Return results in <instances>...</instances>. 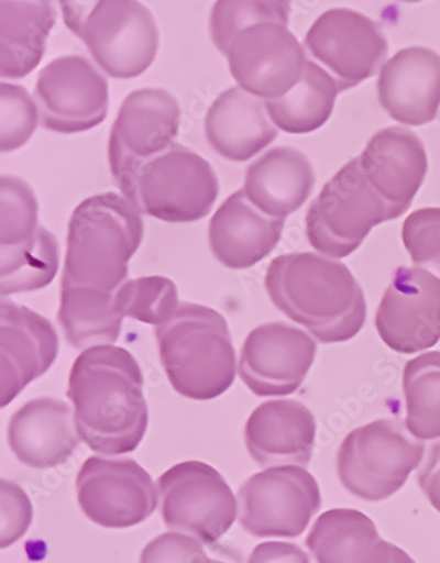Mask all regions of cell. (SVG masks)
<instances>
[{
  "label": "cell",
  "mask_w": 440,
  "mask_h": 563,
  "mask_svg": "<svg viewBox=\"0 0 440 563\" xmlns=\"http://www.w3.org/2000/svg\"><path fill=\"white\" fill-rule=\"evenodd\" d=\"M406 429L418 441L440 438V352L424 353L404 369Z\"/></svg>",
  "instance_id": "31"
},
{
  "label": "cell",
  "mask_w": 440,
  "mask_h": 563,
  "mask_svg": "<svg viewBox=\"0 0 440 563\" xmlns=\"http://www.w3.org/2000/svg\"><path fill=\"white\" fill-rule=\"evenodd\" d=\"M318 345L304 330L285 322L257 327L242 345L239 373L255 396L293 395L312 368Z\"/></svg>",
  "instance_id": "17"
},
{
  "label": "cell",
  "mask_w": 440,
  "mask_h": 563,
  "mask_svg": "<svg viewBox=\"0 0 440 563\" xmlns=\"http://www.w3.org/2000/svg\"><path fill=\"white\" fill-rule=\"evenodd\" d=\"M317 421L312 411L294 399H274L258 406L245 424L249 454L261 467H306L311 462Z\"/></svg>",
  "instance_id": "20"
},
{
  "label": "cell",
  "mask_w": 440,
  "mask_h": 563,
  "mask_svg": "<svg viewBox=\"0 0 440 563\" xmlns=\"http://www.w3.org/2000/svg\"><path fill=\"white\" fill-rule=\"evenodd\" d=\"M141 213L122 196L105 192L78 206L69 221L62 286L116 294L143 240Z\"/></svg>",
  "instance_id": "3"
},
{
  "label": "cell",
  "mask_w": 440,
  "mask_h": 563,
  "mask_svg": "<svg viewBox=\"0 0 440 563\" xmlns=\"http://www.w3.org/2000/svg\"><path fill=\"white\" fill-rule=\"evenodd\" d=\"M123 317L160 327L179 309V294L173 280L154 275L124 282L116 294Z\"/></svg>",
  "instance_id": "32"
},
{
  "label": "cell",
  "mask_w": 440,
  "mask_h": 563,
  "mask_svg": "<svg viewBox=\"0 0 440 563\" xmlns=\"http://www.w3.org/2000/svg\"><path fill=\"white\" fill-rule=\"evenodd\" d=\"M318 563H389L392 543L356 509H331L315 521L306 539Z\"/></svg>",
  "instance_id": "26"
},
{
  "label": "cell",
  "mask_w": 440,
  "mask_h": 563,
  "mask_svg": "<svg viewBox=\"0 0 440 563\" xmlns=\"http://www.w3.org/2000/svg\"><path fill=\"white\" fill-rule=\"evenodd\" d=\"M418 483L431 506L440 514V441L431 444L429 455L419 470Z\"/></svg>",
  "instance_id": "40"
},
{
  "label": "cell",
  "mask_w": 440,
  "mask_h": 563,
  "mask_svg": "<svg viewBox=\"0 0 440 563\" xmlns=\"http://www.w3.org/2000/svg\"><path fill=\"white\" fill-rule=\"evenodd\" d=\"M239 88L265 101L277 100L297 87L307 58L287 25L260 23L241 31L227 52Z\"/></svg>",
  "instance_id": "14"
},
{
  "label": "cell",
  "mask_w": 440,
  "mask_h": 563,
  "mask_svg": "<svg viewBox=\"0 0 440 563\" xmlns=\"http://www.w3.org/2000/svg\"><path fill=\"white\" fill-rule=\"evenodd\" d=\"M58 257L55 235L42 225L23 244L0 247L2 297L37 291L51 285L58 271Z\"/></svg>",
  "instance_id": "30"
},
{
  "label": "cell",
  "mask_w": 440,
  "mask_h": 563,
  "mask_svg": "<svg viewBox=\"0 0 440 563\" xmlns=\"http://www.w3.org/2000/svg\"><path fill=\"white\" fill-rule=\"evenodd\" d=\"M425 455V443L397 421L378 419L351 431L341 442L338 476L348 493L383 501L405 486Z\"/></svg>",
  "instance_id": "7"
},
{
  "label": "cell",
  "mask_w": 440,
  "mask_h": 563,
  "mask_svg": "<svg viewBox=\"0 0 440 563\" xmlns=\"http://www.w3.org/2000/svg\"><path fill=\"white\" fill-rule=\"evenodd\" d=\"M81 441L95 453H133L148 427L140 364L121 346L84 351L72 366L68 391Z\"/></svg>",
  "instance_id": "1"
},
{
  "label": "cell",
  "mask_w": 440,
  "mask_h": 563,
  "mask_svg": "<svg viewBox=\"0 0 440 563\" xmlns=\"http://www.w3.org/2000/svg\"><path fill=\"white\" fill-rule=\"evenodd\" d=\"M67 27L81 38L98 67L118 80L141 76L154 63L160 31L151 11L131 0L61 2Z\"/></svg>",
  "instance_id": "5"
},
{
  "label": "cell",
  "mask_w": 440,
  "mask_h": 563,
  "mask_svg": "<svg viewBox=\"0 0 440 563\" xmlns=\"http://www.w3.org/2000/svg\"><path fill=\"white\" fill-rule=\"evenodd\" d=\"M381 107L397 122L420 126L436 120L440 107V56L424 47L399 51L381 69Z\"/></svg>",
  "instance_id": "21"
},
{
  "label": "cell",
  "mask_w": 440,
  "mask_h": 563,
  "mask_svg": "<svg viewBox=\"0 0 440 563\" xmlns=\"http://www.w3.org/2000/svg\"><path fill=\"white\" fill-rule=\"evenodd\" d=\"M219 189L212 166L193 150L174 143L138 169L121 191L138 212L184 224L206 218Z\"/></svg>",
  "instance_id": "6"
},
{
  "label": "cell",
  "mask_w": 440,
  "mask_h": 563,
  "mask_svg": "<svg viewBox=\"0 0 440 563\" xmlns=\"http://www.w3.org/2000/svg\"><path fill=\"white\" fill-rule=\"evenodd\" d=\"M374 322L393 351L411 355L431 349L440 340V278L422 267H399Z\"/></svg>",
  "instance_id": "16"
},
{
  "label": "cell",
  "mask_w": 440,
  "mask_h": 563,
  "mask_svg": "<svg viewBox=\"0 0 440 563\" xmlns=\"http://www.w3.org/2000/svg\"><path fill=\"white\" fill-rule=\"evenodd\" d=\"M359 161L366 180L389 206L394 219L410 208L429 169L422 142L413 131L397 126L373 135Z\"/></svg>",
  "instance_id": "19"
},
{
  "label": "cell",
  "mask_w": 440,
  "mask_h": 563,
  "mask_svg": "<svg viewBox=\"0 0 440 563\" xmlns=\"http://www.w3.org/2000/svg\"><path fill=\"white\" fill-rule=\"evenodd\" d=\"M202 545L188 534L164 533L144 547L140 563H217L209 559Z\"/></svg>",
  "instance_id": "38"
},
{
  "label": "cell",
  "mask_w": 440,
  "mask_h": 563,
  "mask_svg": "<svg viewBox=\"0 0 440 563\" xmlns=\"http://www.w3.org/2000/svg\"><path fill=\"white\" fill-rule=\"evenodd\" d=\"M164 372L179 395L209 401L224 395L235 378V351L227 319L209 307L180 303L156 327Z\"/></svg>",
  "instance_id": "4"
},
{
  "label": "cell",
  "mask_w": 440,
  "mask_h": 563,
  "mask_svg": "<svg viewBox=\"0 0 440 563\" xmlns=\"http://www.w3.org/2000/svg\"><path fill=\"white\" fill-rule=\"evenodd\" d=\"M70 406L42 397L22 406L9 423V444L19 462L31 468L62 466L80 444Z\"/></svg>",
  "instance_id": "22"
},
{
  "label": "cell",
  "mask_w": 440,
  "mask_h": 563,
  "mask_svg": "<svg viewBox=\"0 0 440 563\" xmlns=\"http://www.w3.org/2000/svg\"><path fill=\"white\" fill-rule=\"evenodd\" d=\"M305 45L331 71L340 93L376 75L389 51L378 23L350 9H333L319 16Z\"/></svg>",
  "instance_id": "15"
},
{
  "label": "cell",
  "mask_w": 440,
  "mask_h": 563,
  "mask_svg": "<svg viewBox=\"0 0 440 563\" xmlns=\"http://www.w3.org/2000/svg\"><path fill=\"white\" fill-rule=\"evenodd\" d=\"M0 150L15 152L31 140L37 129V104L22 85H0Z\"/></svg>",
  "instance_id": "35"
},
{
  "label": "cell",
  "mask_w": 440,
  "mask_h": 563,
  "mask_svg": "<svg viewBox=\"0 0 440 563\" xmlns=\"http://www.w3.org/2000/svg\"><path fill=\"white\" fill-rule=\"evenodd\" d=\"M391 220L392 209L366 180L358 156L321 188L308 208L306 234L315 251L345 258L374 227Z\"/></svg>",
  "instance_id": "8"
},
{
  "label": "cell",
  "mask_w": 440,
  "mask_h": 563,
  "mask_svg": "<svg viewBox=\"0 0 440 563\" xmlns=\"http://www.w3.org/2000/svg\"><path fill=\"white\" fill-rule=\"evenodd\" d=\"M161 514L173 532L212 545L233 527L239 503L222 475L207 463L176 464L157 479Z\"/></svg>",
  "instance_id": "9"
},
{
  "label": "cell",
  "mask_w": 440,
  "mask_h": 563,
  "mask_svg": "<svg viewBox=\"0 0 440 563\" xmlns=\"http://www.w3.org/2000/svg\"><path fill=\"white\" fill-rule=\"evenodd\" d=\"M248 563H310V559L295 543L268 541L253 549Z\"/></svg>",
  "instance_id": "39"
},
{
  "label": "cell",
  "mask_w": 440,
  "mask_h": 563,
  "mask_svg": "<svg viewBox=\"0 0 440 563\" xmlns=\"http://www.w3.org/2000/svg\"><path fill=\"white\" fill-rule=\"evenodd\" d=\"M0 246H15L34 238L38 227L37 199L29 183L14 175L0 179Z\"/></svg>",
  "instance_id": "34"
},
{
  "label": "cell",
  "mask_w": 440,
  "mask_h": 563,
  "mask_svg": "<svg viewBox=\"0 0 440 563\" xmlns=\"http://www.w3.org/2000/svg\"><path fill=\"white\" fill-rule=\"evenodd\" d=\"M2 519H0V547L14 545L28 533L34 519V508L25 490L16 483L2 479Z\"/></svg>",
  "instance_id": "37"
},
{
  "label": "cell",
  "mask_w": 440,
  "mask_h": 563,
  "mask_svg": "<svg viewBox=\"0 0 440 563\" xmlns=\"http://www.w3.org/2000/svg\"><path fill=\"white\" fill-rule=\"evenodd\" d=\"M265 286L275 307L324 344L343 343L363 330L366 300L350 268L315 253L274 258Z\"/></svg>",
  "instance_id": "2"
},
{
  "label": "cell",
  "mask_w": 440,
  "mask_h": 563,
  "mask_svg": "<svg viewBox=\"0 0 440 563\" xmlns=\"http://www.w3.org/2000/svg\"><path fill=\"white\" fill-rule=\"evenodd\" d=\"M57 21L51 2L0 3V76L18 80L42 63Z\"/></svg>",
  "instance_id": "27"
},
{
  "label": "cell",
  "mask_w": 440,
  "mask_h": 563,
  "mask_svg": "<svg viewBox=\"0 0 440 563\" xmlns=\"http://www.w3.org/2000/svg\"><path fill=\"white\" fill-rule=\"evenodd\" d=\"M285 219L258 211L244 189L234 192L217 209L209 224V246L215 258L233 271L257 265L279 244Z\"/></svg>",
  "instance_id": "23"
},
{
  "label": "cell",
  "mask_w": 440,
  "mask_h": 563,
  "mask_svg": "<svg viewBox=\"0 0 440 563\" xmlns=\"http://www.w3.org/2000/svg\"><path fill=\"white\" fill-rule=\"evenodd\" d=\"M180 115L179 102L164 89H140L124 98L109 140L110 172L120 189L174 145Z\"/></svg>",
  "instance_id": "12"
},
{
  "label": "cell",
  "mask_w": 440,
  "mask_h": 563,
  "mask_svg": "<svg viewBox=\"0 0 440 563\" xmlns=\"http://www.w3.org/2000/svg\"><path fill=\"white\" fill-rule=\"evenodd\" d=\"M339 93L334 78L307 60L297 87L277 100L265 101V108L275 128L288 134H307L330 120Z\"/></svg>",
  "instance_id": "29"
},
{
  "label": "cell",
  "mask_w": 440,
  "mask_h": 563,
  "mask_svg": "<svg viewBox=\"0 0 440 563\" xmlns=\"http://www.w3.org/2000/svg\"><path fill=\"white\" fill-rule=\"evenodd\" d=\"M2 351V408L14 401L25 386L48 372L58 355L55 327L28 307L3 298L0 305Z\"/></svg>",
  "instance_id": "18"
},
{
  "label": "cell",
  "mask_w": 440,
  "mask_h": 563,
  "mask_svg": "<svg viewBox=\"0 0 440 563\" xmlns=\"http://www.w3.org/2000/svg\"><path fill=\"white\" fill-rule=\"evenodd\" d=\"M290 11L288 2H217L210 14V36L217 49L227 55L241 31L260 23L287 25Z\"/></svg>",
  "instance_id": "33"
},
{
  "label": "cell",
  "mask_w": 440,
  "mask_h": 563,
  "mask_svg": "<svg viewBox=\"0 0 440 563\" xmlns=\"http://www.w3.org/2000/svg\"><path fill=\"white\" fill-rule=\"evenodd\" d=\"M315 183L311 163L293 147H275L246 169L244 192L262 213L286 219L310 198Z\"/></svg>",
  "instance_id": "25"
},
{
  "label": "cell",
  "mask_w": 440,
  "mask_h": 563,
  "mask_svg": "<svg viewBox=\"0 0 440 563\" xmlns=\"http://www.w3.org/2000/svg\"><path fill=\"white\" fill-rule=\"evenodd\" d=\"M76 489L84 515L103 528L140 526L157 507L153 479L130 457H88L78 471Z\"/></svg>",
  "instance_id": "11"
},
{
  "label": "cell",
  "mask_w": 440,
  "mask_h": 563,
  "mask_svg": "<svg viewBox=\"0 0 440 563\" xmlns=\"http://www.w3.org/2000/svg\"><path fill=\"white\" fill-rule=\"evenodd\" d=\"M217 563H226V562L217 561Z\"/></svg>",
  "instance_id": "42"
},
{
  "label": "cell",
  "mask_w": 440,
  "mask_h": 563,
  "mask_svg": "<svg viewBox=\"0 0 440 563\" xmlns=\"http://www.w3.org/2000/svg\"><path fill=\"white\" fill-rule=\"evenodd\" d=\"M34 100L45 130L82 133L108 115V78L87 57H58L38 74Z\"/></svg>",
  "instance_id": "13"
},
{
  "label": "cell",
  "mask_w": 440,
  "mask_h": 563,
  "mask_svg": "<svg viewBox=\"0 0 440 563\" xmlns=\"http://www.w3.org/2000/svg\"><path fill=\"white\" fill-rule=\"evenodd\" d=\"M403 240L414 265L440 267V208H422L404 222Z\"/></svg>",
  "instance_id": "36"
},
{
  "label": "cell",
  "mask_w": 440,
  "mask_h": 563,
  "mask_svg": "<svg viewBox=\"0 0 440 563\" xmlns=\"http://www.w3.org/2000/svg\"><path fill=\"white\" fill-rule=\"evenodd\" d=\"M206 135L222 158L248 162L271 145L278 129L267 114L265 101L234 87L221 93L209 108Z\"/></svg>",
  "instance_id": "24"
},
{
  "label": "cell",
  "mask_w": 440,
  "mask_h": 563,
  "mask_svg": "<svg viewBox=\"0 0 440 563\" xmlns=\"http://www.w3.org/2000/svg\"><path fill=\"white\" fill-rule=\"evenodd\" d=\"M320 507L317 479L299 466L266 468L239 490L241 527L258 539L299 537Z\"/></svg>",
  "instance_id": "10"
},
{
  "label": "cell",
  "mask_w": 440,
  "mask_h": 563,
  "mask_svg": "<svg viewBox=\"0 0 440 563\" xmlns=\"http://www.w3.org/2000/svg\"><path fill=\"white\" fill-rule=\"evenodd\" d=\"M117 294V292H116ZM116 294L80 286H62L58 322L76 350L113 345L120 338L123 316Z\"/></svg>",
  "instance_id": "28"
},
{
  "label": "cell",
  "mask_w": 440,
  "mask_h": 563,
  "mask_svg": "<svg viewBox=\"0 0 440 563\" xmlns=\"http://www.w3.org/2000/svg\"><path fill=\"white\" fill-rule=\"evenodd\" d=\"M389 563H416V561H414L411 556L405 552V550L399 549L392 543V555Z\"/></svg>",
  "instance_id": "41"
}]
</instances>
